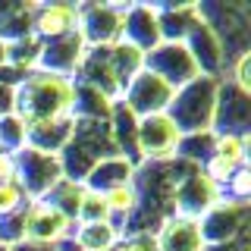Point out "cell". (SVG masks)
Returning a JSON list of instances; mask_svg holds the SVG:
<instances>
[{
  "instance_id": "cell-1",
  "label": "cell",
  "mask_w": 251,
  "mask_h": 251,
  "mask_svg": "<svg viewBox=\"0 0 251 251\" xmlns=\"http://www.w3.org/2000/svg\"><path fill=\"white\" fill-rule=\"evenodd\" d=\"M73 107H75V78L31 69L16 85L10 113H16L28 126V123H41V120L73 116Z\"/></svg>"
},
{
  "instance_id": "cell-2",
  "label": "cell",
  "mask_w": 251,
  "mask_h": 251,
  "mask_svg": "<svg viewBox=\"0 0 251 251\" xmlns=\"http://www.w3.org/2000/svg\"><path fill=\"white\" fill-rule=\"evenodd\" d=\"M217 78L198 75L188 85L176 88L167 113L173 116V123L179 126V132H207L214 126V110H217Z\"/></svg>"
},
{
  "instance_id": "cell-3",
  "label": "cell",
  "mask_w": 251,
  "mask_h": 251,
  "mask_svg": "<svg viewBox=\"0 0 251 251\" xmlns=\"http://www.w3.org/2000/svg\"><path fill=\"white\" fill-rule=\"evenodd\" d=\"M13 157H16V182L22 185V192L28 195V201L47 198V192L63 179L60 154L35 151V148L25 145L22 151H16Z\"/></svg>"
},
{
  "instance_id": "cell-4",
  "label": "cell",
  "mask_w": 251,
  "mask_h": 251,
  "mask_svg": "<svg viewBox=\"0 0 251 251\" xmlns=\"http://www.w3.org/2000/svg\"><path fill=\"white\" fill-rule=\"evenodd\" d=\"M19 223H22V242H38V245H57L60 239H69L75 229L73 220L60 214L50 201H28Z\"/></svg>"
},
{
  "instance_id": "cell-5",
  "label": "cell",
  "mask_w": 251,
  "mask_h": 251,
  "mask_svg": "<svg viewBox=\"0 0 251 251\" xmlns=\"http://www.w3.org/2000/svg\"><path fill=\"white\" fill-rule=\"evenodd\" d=\"M179 138H182V132H179V126L173 123L170 113L141 116L135 123V151H141V157H148L151 163H163L170 157H176Z\"/></svg>"
},
{
  "instance_id": "cell-6",
  "label": "cell",
  "mask_w": 251,
  "mask_h": 251,
  "mask_svg": "<svg viewBox=\"0 0 251 251\" xmlns=\"http://www.w3.org/2000/svg\"><path fill=\"white\" fill-rule=\"evenodd\" d=\"M145 69L160 75L170 88H182L192 78H198V66H195L192 53L182 41H160L154 50L145 53Z\"/></svg>"
},
{
  "instance_id": "cell-7",
  "label": "cell",
  "mask_w": 251,
  "mask_h": 251,
  "mask_svg": "<svg viewBox=\"0 0 251 251\" xmlns=\"http://www.w3.org/2000/svg\"><path fill=\"white\" fill-rule=\"evenodd\" d=\"M176 88H170L160 75L141 69L138 75H132V82L123 88V107L132 116H154V113H167Z\"/></svg>"
},
{
  "instance_id": "cell-8",
  "label": "cell",
  "mask_w": 251,
  "mask_h": 251,
  "mask_svg": "<svg viewBox=\"0 0 251 251\" xmlns=\"http://www.w3.org/2000/svg\"><path fill=\"white\" fill-rule=\"evenodd\" d=\"M129 6H78V35L85 47H107L123 38Z\"/></svg>"
},
{
  "instance_id": "cell-9",
  "label": "cell",
  "mask_w": 251,
  "mask_h": 251,
  "mask_svg": "<svg viewBox=\"0 0 251 251\" xmlns=\"http://www.w3.org/2000/svg\"><path fill=\"white\" fill-rule=\"evenodd\" d=\"M217 201H223V188L214 185L204 173H185V176L173 185V207H176V217L201 220Z\"/></svg>"
},
{
  "instance_id": "cell-10",
  "label": "cell",
  "mask_w": 251,
  "mask_h": 251,
  "mask_svg": "<svg viewBox=\"0 0 251 251\" xmlns=\"http://www.w3.org/2000/svg\"><path fill=\"white\" fill-rule=\"evenodd\" d=\"M85 53H88V47H85L82 35L73 31V35H63V38H53V41L41 44V60H38V66H41L44 73H57V75L73 78Z\"/></svg>"
},
{
  "instance_id": "cell-11",
  "label": "cell",
  "mask_w": 251,
  "mask_h": 251,
  "mask_svg": "<svg viewBox=\"0 0 251 251\" xmlns=\"http://www.w3.org/2000/svg\"><path fill=\"white\" fill-rule=\"evenodd\" d=\"M201 239L204 245L214 242V245H223V242H232V235L245 226V204H232V201H217L214 207L207 210L201 220Z\"/></svg>"
},
{
  "instance_id": "cell-12",
  "label": "cell",
  "mask_w": 251,
  "mask_h": 251,
  "mask_svg": "<svg viewBox=\"0 0 251 251\" xmlns=\"http://www.w3.org/2000/svg\"><path fill=\"white\" fill-rule=\"evenodd\" d=\"M31 28H35V35L44 38V41L73 35V31H78V6L75 3H44V6H38L35 16H31Z\"/></svg>"
},
{
  "instance_id": "cell-13",
  "label": "cell",
  "mask_w": 251,
  "mask_h": 251,
  "mask_svg": "<svg viewBox=\"0 0 251 251\" xmlns=\"http://www.w3.org/2000/svg\"><path fill=\"white\" fill-rule=\"evenodd\" d=\"M123 41H129L132 47H138L141 53L154 50V47L163 41L154 6H129V13H126V25H123Z\"/></svg>"
},
{
  "instance_id": "cell-14",
  "label": "cell",
  "mask_w": 251,
  "mask_h": 251,
  "mask_svg": "<svg viewBox=\"0 0 251 251\" xmlns=\"http://www.w3.org/2000/svg\"><path fill=\"white\" fill-rule=\"evenodd\" d=\"M248 94L239 91L232 82H226V88H217V110H214V123L220 132H235L245 135V123H248ZM217 132V135H220Z\"/></svg>"
},
{
  "instance_id": "cell-15",
  "label": "cell",
  "mask_w": 251,
  "mask_h": 251,
  "mask_svg": "<svg viewBox=\"0 0 251 251\" xmlns=\"http://www.w3.org/2000/svg\"><path fill=\"white\" fill-rule=\"evenodd\" d=\"M126 182H135V163H132L129 157H123V154L98 160L88 170V176H85V188L100 192V195L110 192V188H116V185H126Z\"/></svg>"
},
{
  "instance_id": "cell-16",
  "label": "cell",
  "mask_w": 251,
  "mask_h": 251,
  "mask_svg": "<svg viewBox=\"0 0 251 251\" xmlns=\"http://www.w3.org/2000/svg\"><path fill=\"white\" fill-rule=\"evenodd\" d=\"M157 248L160 251H204L207 245H204V239H201L198 220L173 214L167 223H163V229L157 232Z\"/></svg>"
},
{
  "instance_id": "cell-17",
  "label": "cell",
  "mask_w": 251,
  "mask_h": 251,
  "mask_svg": "<svg viewBox=\"0 0 251 251\" xmlns=\"http://www.w3.org/2000/svg\"><path fill=\"white\" fill-rule=\"evenodd\" d=\"M73 239L82 251H113L123 232L113 220H100V223H82L78 229H73Z\"/></svg>"
},
{
  "instance_id": "cell-18",
  "label": "cell",
  "mask_w": 251,
  "mask_h": 251,
  "mask_svg": "<svg viewBox=\"0 0 251 251\" xmlns=\"http://www.w3.org/2000/svg\"><path fill=\"white\" fill-rule=\"evenodd\" d=\"M214 157L226 160L229 167L242 170L248 160V135H235V132H220L214 138Z\"/></svg>"
},
{
  "instance_id": "cell-19",
  "label": "cell",
  "mask_w": 251,
  "mask_h": 251,
  "mask_svg": "<svg viewBox=\"0 0 251 251\" xmlns=\"http://www.w3.org/2000/svg\"><path fill=\"white\" fill-rule=\"evenodd\" d=\"M214 138H217L214 129H207V132H188V135L179 138L176 154L185 157V160H204V163H207V157L214 154Z\"/></svg>"
},
{
  "instance_id": "cell-20",
  "label": "cell",
  "mask_w": 251,
  "mask_h": 251,
  "mask_svg": "<svg viewBox=\"0 0 251 251\" xmlns=\"http://www.w3.org/2000/svg\"><path fill=\"white\" fill-rule=\"evenodd\" d=\"M104 201H107V210L110 217L120 214V217H132L138 207V192H135V182H126V185H116L104 192Z\"/></svg>"
},
{
  "instance_id": "cell-21",
  "label": "cell",
  "mask_w": 251,
  "mask_h": 251,
  "mask_svg": "<svg viewBox=\"0 0 251 251\" xmlns=\"http://www.w3.org/2000/svg\"><path fill=\"white\" fill-rule=\"evenodd\" d=\"M0 145H3V151H22L25 148V123L19 120L16 113H0Z\"/></svg>"
},
{
  "instance_id": "cell-22",
  "label": "cell",
  "mask_w": 251,
  "mask_h": 251,
  "mask_svg": "<svg viewBox=\"0 0 251 251\" xmlns=\"http://www.w3.org/2000/svg\"><path fill=\"white\" fill-rule=\"evenodd\" d=\"M28 207V195L22 192V185L16 182H0V220L3 217H13V214H22Z\"/></svg>"
},
{
  "instance_id": "cell-23",
  "label": "cell",
  "mask_w": 251,
  "mask_h": 251,
  "mask_svg": "<svg viewBox=\"0 0 251 251\" xmlns=\"http://www.w3.org/2000/svg\"><path fill=\"white\" fill-rule=\"evenodd\" d=\"M75 220H82V223H100V220H110V210H107L104 195H100V192H91V188H85Z\"/></svg>"
},
{
  "instance_id": "cell-24",
  "label": "cell",
  "mask_w": 251,
  "mask_h": 251,
  "mask_svg": "<svg viewBox=\"0 0 251 251\" xmlns=\"http://www.w3.org/2000/svg\"><path fill=\"white\" fill-rule=\"evenodd\" d=\"M223 188H226V201H232V204H245V198L251 195V173H248V167L235 170V176H232Z\"/></svg>"
},
{
  "instance_id": "cell-25",
  "label": "cell",
  "mask_w": 251,
  "mask_h": 251,
  "mask_svg": "<svg viewBox=\"0 0 251 251\" xmlns=\"http://www.w3.org/2000/svg\"><path fill=\"white\" fill-rule=\"evenodd\" d=\"M116 251H160V248H157V235L154 232H132L126 242L116 245Z\"/></svg>"
},
{
  "instance_id": "cell-26",
  "label": "cell",
  "mask_w": 251,
  "mask_h": 251,
  "mask_svg": "<svg viewBox=\"0 0 251 251\" xmlns=\"http://www.w3.org/2000/svg\"><path fill=\"white\" fill-rule=\"evenodd\" d=\"M248 66H251V53L248 50H242L239 53V60H235V88L239 91H245L248 94V88H251V78H248Z\"/></svg>"
},
{
  "instance_id": "cell-27",
  "label": "cell",
  "mask_w": 251,
  "mask_h": 251,
  "mask_svg": "<svg viewBox=\"0 0 251 251\" xmlns=\"http://www.w3.org/2000/svg\"><path fill=\"white\" fill-rule=\"evenodd\" d=\"M16 179V157L10 151L0 154V182H13Z\"/></svg>"
},
{
  "instance_id": "cell-28",
  "label": "cell",
  "mask_w": 251,
  "mask_h": 251,
  "mask_svg": "<svg viewBox=\"0 0 251 251\" xmlns=\"http://www.w3.org/2000/svg\"><path fill=\"white\" fill-rule=\"evenodd\" d=\"M10 251H57V245H38V242H16Z\"/></svg>"
},
{
  "instance_id": "cell-29",
  "label": "cell",
  "mask_w": 251,
  "mask_h": 251,
  "mask_svg": "<svg viewBox=\"0 0 251 251\" xmlns=\"http://www.w3.org/2000/svg\"><path fill=\"white\" fill-rule=\"evenodd\" d=\"M0 63H6V41L0 38Z\"/></svg>"
},
{
  "instance_id": "cell-30",
  "label": "cell",
  "mask_w": 251,
  "mask_h": 251,
  "mask_svg": "<svg viewBox=\"0 0 251 251\" xmlns=\"http://www.w3.org/2000/svg\"><path fill=\"white\" fill-rule=\"evenodd\" d=\"M0 154H3V145H0Z\"/></svg>"
},
{
  "instance_id": "cell-31",
  "label": "cell",
  "mask_w": 251,
  "mask_h": 251,
  "mask_svg": "<svg viewBox=\"0 0 251 251\" xmlns=\"http://www.w3.org/2000/svg\"><path fill=\"white\" fill-rule=\"evenodd\" d=\"M113 251H116V248H113Z\"/></svg>"
}]
</instances>
